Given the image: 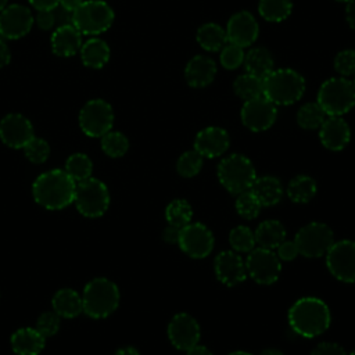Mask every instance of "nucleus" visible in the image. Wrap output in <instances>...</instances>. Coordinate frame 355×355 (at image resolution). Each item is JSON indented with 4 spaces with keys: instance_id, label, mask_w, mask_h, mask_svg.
<instances>
[{
    "instance_id": "15",
    "label": "nucleus",
    "mask_w": 355,
    "mask_h": 355,
    "mask_svg": "<svg viewBox=\"0 0 355 355\" xmlns=\"http://www.w3.org/2000/svg\"><path fill=\"white\" fill-rule=\"evenodd\" d=\"M32 25V12L22 4L6 6L0 12V36L4 39H19L29 33Z\"/></svg>"
},
{
    "instance_id": "51",
    "label": "nucleus",
    "mask_w": 355,
    "mask_h": 355,
    "mask_svg": "<svg viewBox=\"0 0 355 355\" xmlns=\"http://www.w3.org/2000/svg\"><path fill=\"white\" fill-rule=\"evenodd\" d=\"M11 60V54L10 50L7 47V44L0 39V68L6 67Z\"/></svg>"
},
{
    "instance_id": "54",
    "label": "nucleus",
    "mask_w": 355,
    "mask_h": 355,
    "mask_svg": "<svg viewBox=\"0 0 355 355\" xmlns=\"http://www.w3.org/2000/svg\"><path fill=\"white\" fill-rule=\"evenodd\" d=\"M115 355H140L139 351L133 347H125V348H121L116 351Z\"/></svg>"
},
{
    "instance_id": "22",
    "label": "nucleus",
    "mask_w": 355,
    "mask_h": 355,
    "mask_svg": "<svg viewBox=\"0 0 355 355\" xmlns=\"http://www.w3.org/2000/svg\"><path fill=\"white\" fill-rule=\"evenodd\" d=\"M216 75V64L207 55H194L184 68V78L191 87L208 86Z\"/></svg>"
},
{
    "instance_id": "47",
    "label": "nucleus",
    "mask_w": 355,
    "mask_h": 355,
    "mask_svg": "<svg viewBox=\"0 0 355 355\" xmlns=\"http://www.w3.org/2000/svg\"><path fill=\"white\" fill-rule=\"evenodd\" d=\"M36 24L40 29H50L55 25L53 10H40L36 15Z\"/></svg>"
},
{
    "instance_id": "34",
    "label": "nucleus",
    "mask_w": 355,
    "mask_h": 355,
    "mask_svg": "<svg viewBox=\"0 0 355 355\" xmlns=\"http://www.w3.org/2000/svg\"><path fill=\"white\" fill-rule=\"evenodd\" d=\"M165 216L168 220V225L176 226V227H183L190 223L191 216H193V209L191 205L182 198L173 200L166 205L165 209Z\"/></svg>"
},
{
    "instance_id": "23",
    "label": "nucleus",
    "mask_w": 355,
    "mask_h": 355,
    "mask_svg": "<svg viewBox=\"0 0 355 355\" xmlns=\"http://www.w3.org/2000/svg\"><path fill=\"white\" fill-rule=\"evenodd\" d=\"M82 47V33L72 25H62L51 35V49L55 55L72 57Z\"/></svg>"
},
{
    "instance_id": "30",
    "label": "nucleus",
    "mask_w": 355,
    "mask_h": 355,
    "mask_svg": "<svg viewBox=\"0 0 355 355\" xmlns=\"http://www.w3.org/2000/svg\"><path fill=\"white\" fill-rule=\"evenodd\" d=\"M197 42L204 50L216 51L222 49L227 42L226 31L214 22L204 24L197 31Z\"/></svg>"
},
{
    "instance_id": "32",
    "label": "nucleus",
    "mask_w": 355,
    "mask_h": 355,
    "mask_svg": "<svg viewBox=\"0 0 355 355\" xmlns=\"http://www.w3.org/2000/svg\"><path fill=\"white\" fill-rule=\"evenodd\" d=\"M233 89L240 98L252 100L263 96V79L245 72L234 80Z\"/></svg>"
},
{
    "instance_id": "31",
    "label": "nucleus",
    "mask_w": 355,
    "mask_h": 355,
    "mask_svg": "<svg viewBox=\"0 0 355 355\" xmlns=\"http://www.w3.org/2000/svg\"><path fill=\"white\" fill-rule=\"evenodd\" d=\"M316 182L308 175H298L287 184V196L291 201L302 204L311 201L316 194Z\"/></svg>"
},
{
    "instance_id": "26",
    "label": "nucleus",
    "mask_w": 355,
    "mask_h": 355,
    "mask_svg": "<svg viewBox=\"0 0 355 355\" xmlns=\"http://www.w3.org/2000/svg\"><path fill=\"white\" fill-rule=\"evenodd\" d=\"M255 243L266 250L277 248L286 239V229L282 222L275 219L263 220L254 232Z\"/></svg>"
},
{
    "instance_id": "33",
    "label": "nucleus",
    "mask_w": 355,
    "mask_h": 355,
    "mask_svg": "<svg viewBox=\"0 0 355 355\" xmlns=\"http://www.w3.org/2000/svg\"><path fill=\"white\" fill-rule=\"evenodd\" d=\"M291 0H259L258 11L269 22H282L291 14Z\"/></svg>"
},
{
    "instance_id": "27",
    "label": "nucleus",
    "mask_w": 355,
    "mask_h": 355,
    "mask_svg": "<svg viewBox=\"0 0 355 355\" xmlns=\"http://www.w3.org/2000/svg\"><path fill=\"white\" fill-rule=\"evenodd\" d=\"M53 308L54 312L60 318L72 319L83 312L82 297L72 288H61L53 297Z\"/></svg>"
},
{
    "instance_id": "18",
    "label": "nucleus",
    "mask_w": 355,
    "mask_h": 355,
    "mask_svg": "<svg viewBox=\"0 0 355 355\" xmlns=\"http://www.w3.org/2000/svg\"><path fill=\"white\" fill-rule=\"evenodd\" d=\"M258 22L248 11H239L230 17L226 28V39L240 47H248L258 37Z\"/></svg>"
},
{
    "instance_id": "19",
    "label": "nucleus",
    "mask_w": 355,
    "mask_h": 355,
    "mask_svg": "<svg viewBox=\"0 0 355 355\" xmlns=\"http://www.w3.org/2000/svg\"><path fill=\"white\" fill-rule=\"evenodd\" d=\"M215 275L220 283L233 287L243 283L247 277L245 262L236 251H220L215 258Z\"/></svg>"
},
{
    "instance_id": "12",
    "label": "nucleus",
    "mask_w": 355,
    "mask_h": 355,
    "mask_svg": "<svg viewBox=\"0 0 355 355\" xmlns=\"http://www.w3.org/2000/svg\"><path fill=\"white\" fill-rule=\"evenodd\" d=\"M245 269L257 283L273 284L279 279L282 265L279 257L272 250L258 247L248 252Z\"/></svg>"
},
{
    "instance_id": "11",
    "label": "nucleus",
    "mask_w": 355,
    "mask_h": 355,
    "mask_svg": "<svg viewBox=\"0 0 355 355\" xmlns=\"http://www.w3.org/2000/svg\"><path fill=\"white\" fill-rule=\"evenodd\" d=\"M326 265L340 282L355 283V241H334L326 252Z\"/></svg>"
},
{
    "instance_id": "24",
    "label": "nucleus",
    "mask_w": 355,
    "mask_h": 355,
    "mask_svg": "<svg viewBox=\"0 0 355 355\" xmlns=\"http://www.w3.org/2000/svg\"><path fill=\"white\" fill-rule=\"evenodd\" d=\"M46 338L33 327H22L11 336V347L17 355H39Z\"/></svg>"
},
{
    "instance_id": "20",
    "label": "nucleus",
    "mask_w": 355,
    "mask_h": 355,
    "mask_svg": "<svg viewBox=\"0 0 355 355\" xmlns=\"http://www.w3.org/2000/svg\"><path fill=\"white\" fill-rule=\"evenodd\" d=\"M229 135L225 129L208 126L197 133L194 139V150L205 158H215L229 148Z\"/></svg>"
},
{
    "instance_id": "10",
    "label": "nucleus",
    "mask_w": 355,
    "mask_h": 355,
    "mask_svg": "<svg viewBox=\"0 0 355 355\" xmlns=\"http://www.w3.org/2000/svg\"><path fill=\"white\" fill-rule=\"evenodd\" d=\"M114 123L112 107L101 100L87 101L79 112V126L82 132L90 137H101L111 130Z\"/></svg>"
},
{
    "instance_id": "7",
    "label": "nucleus",
    "mask_w": 355,
    "mask_h": 355,
    "mask_svg": "<svg viewBox=\"0 0 355 355\" xmlns=\"http://www.w3.org/2000/svg\"><path fill=\"white\" fill-rule=\"evenodd\" d=\"M73 202L83 216L98 218L108 209L110 193L101 180L87 178L76 183Z\"/></svg>"
},
{
    "instance_id": "55",
    "label": "nucleus",
    "mask_w": 355,
    "mask_h": 355,
    "mask_svg": "<svg viewBox=\"0 0 355 355\" xmlns=\"http://www.w3.org/2000/svg\"><path fill=\"white\" fill-rule=\"evenodd\" d=\"M259 355H283V352L275 348H268V349H263Z\"/></svg>"
},
{
    "instance_id": "37",
    "label": "nucleus",
    "mask_w": 355,
    "mask_h": 355,
    "mask_svg": "<svg viewBox=\"0 0 355 355\" xmlns=\"http://www.w3.org/2000/svg\"><path fill=\"white\" fill-rule=\"evenodd\" d=\"M229 243L236 252H250L255 248L254 232L247 226H236L229 233Z\"/></svg>"
},
{
    "instance_id": "3",
    "label": "nucleus",
    "mask_w": 355,
    "mask_h": 355,
    "mask_svg": "<svg viewBox=\"0 0 355 355\" xmlns=\"http://www.w3.org/2000/svg\"><path fill=\"white\" fill-rule=\"evenodd\" d=\"M304 92L305 80L294 69H273L263 78V96L276 105H290L298 101Z\"/></svg>"
},
{
    "instance_id": "1",
    "label": "nucleus",
    "mask_w": 355,
    "mask_h": 355,
    "mask_svg": "<svg viewBox=\"0 0 355 355\" xmlns=\"http://www.w3.org/2000/svg\"><path fill=\"white\" fill-rule=\"evenodd\" d=\"M288 324L300 336L313 338L323 334L330 326V309L316 297H304L288 309Z\"/></svg>"
},
{
    "instance_id": "4",
    "label": "nucleus",
    "mask_w": 355,
    "mask_h": 355,
    "mask_svg": "<svg viewBox=\"0 0 355 355\" xmlns=\"http://www.w3.org/2000/svg\"><path fill=\"white\" fill-rule=\"evenodd\" d=\"M83 312L93 319L110 316L119 304V290L115 283L105 277L90 280L82 294Z\"/></svg>"
},
{
    "instance_id": "13",
    "label": "nucleus",
    "mask_w": 355,
    "mask_h": 355,
    "mask_svg": "<svg viewBox=\"0 0 355 355\" xmlns=\"http://www.w3.org/2000/svg\"><path fill=\"white\" fill-rule=\"evenodd\" d=\"M178 244L191 258H205L214 250V234L202 223L194 222L180 229Z\"/></svg>"
},
{
    "instance_id": "59",
    "label": "nucleus",
    "mask_w": 355,
    "mask_h": 355,
    "mask_svg": "<svg viewBox=\"0 0 355 355\" xmlns=\"http://www.w3.org/2000/svg\"><path fill=\"white\" fill-rule=\"evenodd\" d=\"M349 355H355V349H354V351H352Z\"/></svg>"
},
{
    "instance_id": "17",
    "label": "nucleus",
    "mask_w": 355,
    "mask_h": 355,
    "mask_svg": "<svg viewBox=\"0 0 355 355\" xmlns=\"http://www.w3.org/2000/svg\"><path fill=\"white\" fill-rule=\"evenodd\" d=\"M33 137V126L21 114H8L0 121V139L12 148H24Z\"/></svg>"
},
{
    "instance_id": "58",
    "label": "nucleus",
    "mask_w": 355,
    "mask_h": 355,
    "mask_svg": "<svg viewBox=\"0 0 355 355\" xmlns=\"http://www.w3.org/2000/svg\"><path fill=\"white\" fill-rule=\"evenodd\" d=\"M352 85H354V87H355V75H354V82H352Z\"/></svg>"
},
{
    "instance_id": "28",
    "label": "nucleus",
    "mask_w": 355,
    "mask_h": 355,
    "mask_svg": "<svg viewBox=\"0 0 355 355\" xmlns=\"http://www.w3.org/2000/svg\"><path fill=\"white\" fill-rule=\"evenodd\" d=\"M80 58L89 68H103L110 60V47L101 39H90L80 47Z\"/></svg>"
},
{
    "instance_id": "5",
    "label": "nucleus",
    "mask_w": 355,
    "mask_h": 355,
    "mask_svg": "<svg viewBox=\"0 0 355 355\" xmlns=\"http://www.w3.org/2000/svg\"><path fill=\"white\" fill-rule=\"evenodd\" d=\"M218 179L229 193L240 194L251 189L257 173L250 158L243 154H232L219 162Z\"/></svg>"
},
{
    "instance_id": "6",
    "label": "nucleus",
    "mask_w": 355,
    "mask_h": 355,
    "mask_svg": "<svg viewBox=\"0 0 355 355\" xmlns=\"http://www.w3.org/2000/svg\"><path fill=\"white\" fill-rule=\"evenodd\" d=\"M316 103L326 115L341 116L355 105V87L345 78H330L320 85Z\"/></svg>"
},
{
    "instance_id": "36",
    "label": "nucleus",
    "mask_w": 355,
    "mask_h": 355,
    "mask_svg": "<svg viewBox=\"0 0 355 355\" xmlns=\"http://www.w3.org/2000/svg\"><path fill=\"white\" fill-rule=\"evenodd\" d=\"M326 114L318 103H306L297 112V122L302 129L313 130L320 128Z\"/></svg>"
},
{
    "instance_id": "16",
    "label": "nucleus",
    "mask_w": 355,
    "mask_h": 355,
    "mask_svg": "<svg viewBox=\"0 0 355 355\" xmlns=\"http://www.w3.org/2000/svg\"><path fill=\"white\" fill-rule=\"evenodd\" d=\"M168 338L172 345L180 351H187L200 340V326L189 313L175 315L168 324Z\"/></svg>"
},
{
    "instance_id": "25",
    "label": "nucleus",
    "mask_w": 355,
    "mask_h": 355,
    "mask_svg": "<svg viewBox=\"0 0 355 355\" xmlns=\"http://www.w3.org/2000/svg\"><path fill=\"white\" fill-rule=\"evenodd\" d=\"M250 190L254 193L262 207H273L283 197V187L280 180L269 175L257 178Z\"/></svg>"
},
{
    "instance_id": "56",
    "label": "nucleus",
    "mask_w": 355,
    "mask_h": 355,
    "mask_svg": "<svg viewBox=\"0 0 355 355\" xmlns=\"http://www.w3.org/2000/svg\"><path fill=\"white\" fill-rule=\"evenodd\" d=\"M227 355H252V354L245 352V351H233V352H230V354H227Z\"/></svg>"
},
{
    "instance_id": "48",
    "label": "nucleus",
    "mask_w": 355,
    "mask_h": 355,
    "mask_svg": "<svg viewBox=\"0 0 355 355\" xmlns=\"http://www.w3.org/2000/svg\"><path fill=\"white\" fill-rule=\"evenodd\" d=\"M179 234H180V227L168 225V226L164 229V232H162V239H164V241H166V243L175 244V243H178V240H179Z\"/></svg>"
},
{
    "instance_id": "29",
    "label": "nucleus",
    "mask_w": 355,
    "mask_h": 355,
    "mask_svg": "<svg viewBox=\"0 0 355 355\" xmlns=\"http://www.w3.org/2000/svg\"><path fill=\"white\" fill-rule=\"evenodd\" d=\"M273 57L265 47L251 49L244 57L245 71L262 79L273 71Z\"/></svg>"
},
{
    "instance_id": "46",
    "label": "nucleus",
    "mask_w": 355,
    "mask_h": 355,
    "mask_svg": "<svg viewBox=\"0 0 355 355\" xmlns=\"http://www.w3.org/2000/svg\"><path fill=\"white\" fill-rule=\"evenodd\" d=\"M277 257L280 261H293L300 252H298V247L295 244V241H287L284 240L277 248Z\"/></svg>"
},
{
    "instance_id": "2",
    "label": "nucleus",
    "mask_w": 355,
    "mask_h": 355,
    "mask_svg": "<svg viewBox=\"0 0 355 355\" xmlns=\"http://www.w3.org/2000/svg\"><path fill=\"white\" fill-rule=\"evenodd\" d=\"M76 183L65 171L51 169L36 178L32 186L35 201L47 209H62L73 202Z\"/></svg>"
},
{
    "instance_id": "8",
    "label": "nucleus",
    "mask_w": 355,
    "mask_h": 355,
    "mask_svg": "<svg viewBox=\"0 0 355 355\" xmlns=\"http://www.w3.org/2000/svg\"><path fill=\"white\" fill-rule=\"evenodd\" d=\"M114 22L112 8L103 0L83 1L72 14V25L82 35H98Z\"/></svg>"
},
{
    "instance_id": "39",
    "label": "nucleus",
    "mask_w": 355,
    "mask_h": 355,
    "mask_svg": "<svg viewBox=\"0 0 355 355\" xmlns=\"http://www.w3.org/2000/svg\"><path fill=\"white\" fill-rule=\"evenodd\" d=\"M202 155L196 150H190L183 153L176 162L178 173L183 178H193L196 176L202 166Z\"/></svg>"
},
{
    "instance_id": "41",
    "label": "nucleus",
    "mask_w": 355,
    "mask_h": 355,
    "mask_svg": "<svg viewBox=\"0 0 355 355\" xmlns=\"http://www.w3.org/2000/svg\"><path fill=\"white\" fill-rule=\"evenodd\" d=\"M24 153L26 158L33 162V164H42L44 162L49 155H50V147L46 140L39 139V137H32L25 146H24Z\"/></svg>"
},
{
    "instance_id": "42",
    "label": "nucleus",
    "mask_w": 355,
    "mask_h": 355,
    "mask_svg": "<svg viewBox=\"0 0 355 355\" xmlns=\"http://www.w3.org/2000/svg\"><path fill=\"white\" fill-rule=\"evenodd\" d=\"M244 51L243 47L234 44V43H226L220 53V64L226 69H236L244 62Z\"/></svg>"
},
{
    "instance_id": "14",
    "label": "nucleus",
    "mask_w": 355,
    "mask_h": 355,
    "mask_svg": "<svg viewBox=\"0 0 355 355\" xmlns=\"http://www.w3.org/2000/svg\"><path fill=\"white\" fill-rule=\"evenodd\" d=\"M241 122L252 132H262L269 129L277 116L276 104L265 96L247 100L241 107Z\"/></svg>"
},
{
    "instance_id": "38",
    "label": "nucleus",
    "mask_w": 355,
    "mask_h": 355,
    "mask_svg": "<svg viewBox=\"0 0 355 355\" xmlns=\"http://www.w3.org/2000/svg\"><path fill=\"white\" fill-rule=\"evenodd\" d=\"M101 148L107 155L112 158H118L128 151L129 141L126 136L122 135L121 132L110 130L104 136H101Z\"/></svg>"
},
{
    "instance_id": "49",
    "label": "nucleus",
    "mask_w": 355,
    "mask_h": 355,
    "mask_svg": "<svg viewBox=\"0 0 355 355\" xmlns=\"http://www.w3.org/2000/svg\"><path fill=\"white\" fill-rule=\"evenodd\" d=\"M29 3L37 11H40V10H53L58 6V0H29Z\"/></svg>"
},
{
    "instance_id": "57",
    "label": "nucleus",
    "mask_w": 355,
    "mask_h": 355,
    "mask_svg": "<svg viewBox=\"0 0 355 355\" xmlns=\"http://www.w3.org/2000/svg\"><path fill=\"white\" fill-rule=\"evenodd\" d=\"M6 6H7V0H0V12L6 8Z\"/></svg>"
},
{
    "instance_id": "52",
    "label": "nucleus",
    "mask_w": 355,
    "mask_h": 355,
    "mask_svg": "<svg viewBox=\"0 0 355 355\" xmlns=\"http://www.w3.org/2000/svg\"><path fill=\"white\" fill-rule=\"evenodd\" d=\"M82 3H83V0H58V6H61L62 8H65L67 11H71V12L78 10Z\"/></svg>"
},
{
    "instance_id": "40",
    "label": "nucleus",
    "mask_w": 355,
    "mask_h": 355,
    "mask_svg": "<svg viewBox=\"0 0 355 355\" xmlns=\"http://www.w3.org/2000/svg\"><path fill=\"white\" fill-rule=\"evenodd\" d=\"M261 202L251 190H245L239 194L236 200V211L244 219H254L261 211Z\"/></svg>"
},
{
    "instance_id": "43",
    "label": "nucleus",
    "mask_w": 355,
    "mask_h": 355,
    "mask_svg": "<svg viewBox=\"0 0 355 355\" xmlns=\"http://www.w3.org/2000/svg\"><path fill=\"white\" fill-rule=\"evenodd\" d=\"M60 329V316L55 312H44L36 322V330L44 337L54 336Z\"/></svg>"
},
{
    "instance_id": "9",
    "label": "nucleus",
    "mask_w": 355,
    "mask_h": 355,
    "mask_svg": "<svg viewBox=\"0 0 355 355\" xmlns=\"http://www.w3.org/2000/svg\"><path fill=\"white\" fill-rule=\"evenodd\" d=\"M294 241L301 255L306 258H319L333 245L334 234L326 223L311 222L297 232Z\"/></svg>"
},
{
    "instance_id": "44",
    "label": "nucleus",
    "mask_w": 355,
    "mask_h": 355,
    "mask_svg": "<svg viewBox=\"0 0 355 355\" xmlns=\"http://www.w3.org/2000/svg\"><path fill=\"white\" fill-rule=\"evenodd\" d=\"M334 69L343 76L355 75V50H343L334 58Z\"/></svg>"
},
{
    "instance_id": "53",
    "label": "nucleus",
    "mask_w": 355,
    "mask_h": 355,
    "mask_svg": "<svg viewBox=\"0 0 355 355\" xmlns=\"http://www.w3.org/2000/svg\"><path fill=\"white\" fill-rule=\"evenodd\" d=\"M187 355H212V352L207 347L196 344L194 347L187 349Z\"/></svg>"
},
{
    "instance_id": "35",
    "label": "nucleus",
    "mask_w": 355,
    "mask_h": 355,
    "mask_svg": "<svg viewBox=\"0 0 355 355\" xmlns=\"http://www.w3.org/2000/svg\"><path fill=\"white\" fill-rule=\"evenodd\" d=\"M64 171L69 175V178L75 183H78L80 180H85V179L90 178L92 171H93V164H92L90 158L86 154L76 153V154H72L67 159Z\"/></svg>"
},
{
    "instance_id": "45",
    "label": "nucleus",
    "mask_w": 355,
    "mask_h": 355,
    "mask_svg": "<svg viewBox=\"0 0 355 355\" xmlns=\"http://www.w3.org/2000/svg\"><path fill=\"white\" fill-rule=\"evenodd\" d=\"M311 355H347V352L341 345L336 343L323 341L313 348Z\"/></svg>"
},
{
    "instance_id": "50",
    "label": "nucleus",
    "mask_w": 355,
    "mask_h": 355,
    "mask_svg": "<svg viewBox=\"0 0 355 355\" xmlns=\"http://www.w3.org/2000/svg\"><path fill=\"white\" fill-rule=\"evenodd\" d=\"M345 18L348 25L355 29V0H349L347 1V7H345Z\"/></svg>"
},
{
    "instance_id": "21",
    "label": "nucleus",
    "mask_w": 355,
    "mask_h": 355,
    "mask_svg": "<svg viewBox=\"0 0 355 355\" xmlns=\"http://www.w3.org/2000/svg\"><path fill=\"white\" fill-rule=\"evenodd\" d=\"M319 137L326 148L340 151L349 143L351 129L341 116H329L319 128Z\"/></svg>"
},
{
    "instance_id": "60",
    "label": "nucleus",
    "mask_w": 355,
    "mask_h": 355,
    "mask_svg": "<svg viewBox=\"0 0 355 355\" xmlns=\"http://www.w3.org/2000/svg\"><path fill=\"white\" fill-rule=\"evenodd\" d=\"M338 1H345V3H347V1H349V0H338Z\"/></svg>"
}]
</instances>
